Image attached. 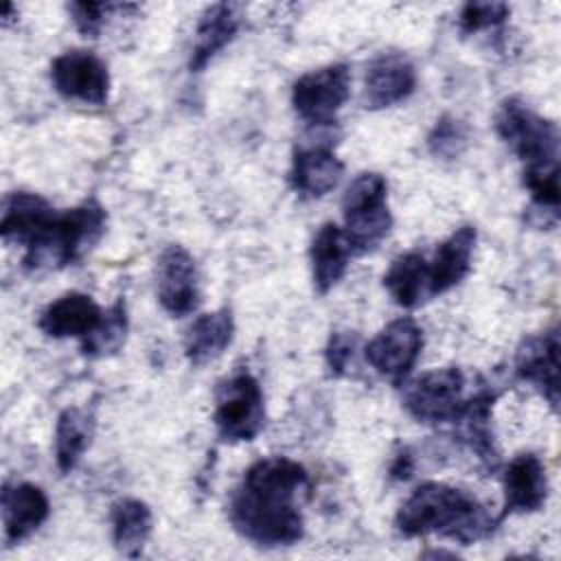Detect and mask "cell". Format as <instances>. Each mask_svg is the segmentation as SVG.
Masks as SVG:
<instances>
[{
    "instance_id": "obj_1",
    "label": "cell",
    "mask_w": 561,
    "mask_h": 561,
    "mask_svg": "<svg viewBox=\"0 0 561 561\" xmlns=\"http://www.w3.org/2000/svg\"><path fill=\"white\" fill-rule=\"evenodd\" d=\"M309 491V473L285 456L261 458L248 467L230 500L234 530L256 546L280 548L302 539L298 497Z\"/></svg>"
},
{
    "instance_id": "obj_2",
    "label": "cell",
    "mask_w": 561,
    "mask_h": 561,
    "mask_svg": "<svg viewBox=\"0 0 561 561\" xmlns=\"http://www.w3.org/2000/svg\"><path fill=\"white\" fill-rule=\"evenodd\" d=\"M394 526L403 537L440 535L469 546L489 537L495 528V519L465 489L425 482L401 504Z\"/></svg>"
},
{
    "instance_id": "obj_3",
    "label": "cell",
    "mask_w": 561,
    "mask_h": 561,
    "mask_svg": "<svg viewBox=\"0 0 561 561\" xmlns=\"http://www.w3.org/2000/svg\"><path fill=\"white\" fill-rule=\"evenodd\" d=\"M105 221V208L96 199H88L75 208L57 213L26 245L22 259L24 267L42 272L77 263L103 237Z\"/></svg>"
},
{
    "instance_id": "obj_4",
    "label": "cell",
    "mask_w": 561,
    "mask_h": 561,
    "mask_svg": "<svg viewBox=\"0 0 561 561\" xmlns=\"http://www.w3.org/2000/svg\"><path fill=\"white\" fill-rule=\"evenodd\" d=\"M495 129L508 149L522 160L524 173L559 169V129L552 121L511 96L495 114Z\"/></svg>"
},
{
    "instance_id": "obj_5",
    "label": "cell",
    "mask_w": 561,
    "mask_h": 561,
    "mask_svg": "<svg viewBox=\"0 0 561 561\" xmlns=\"http://www.w3.org/2000/svg\"><path fill=\"white\" fill-rule=\"evenodd\" d=\"M386 199L388 182L381 173H362L348 184L342 197V232L351 254H366L388 237L392 215Z\"/></svg>"
},
{
    "instance_id": "obj_6",
    "label": "cell",
    "mask_w": 561,
    "mask_h": 561,
    "mask_svg": "<svg viewBox=\"0 0 561 561\" xmlns=\"http://www.w3.org/2000/svg\"><path fill=\"white\" fill-rule=\"evenodd\" d=\"M213 421L226 443H248L259 436L265 425V405L261 386L250 373H237L219 383Z\"/></svg>"
},
{
    "instance_id": "obj_7",
    "label": "cell",
    "mask_w": 561,
    "mask_h": 561,
    "mask_svg": "<svg viewBox=\"0 0 561 561\" xmlns=\"http://www.w3.org/2000/svg\"><path fill=\"white\" fill-rule=\"evenodd\" d=\"M465 386L467 379L458 366L423 373L405 383L403 408L419 423H454L467 401Z\"/></svg>"
},
{
    "instance_id": "obj_8",
    "label": "cell",
    "mask_w": 561,
    "mask_h": 561,
    "mask_svg": "<svg viewBox=\"0 0 561 561\" xmlns=\"http://www.w3.org/2000/svg\"><path fill=\"white\" fill-rule=\"evenodd\" d=\"M351 92V70L346 64H331L302 75L291 88L296 114L313 125H331Z\"/></svg>"
},
{
    "instance_id": "obj_9",
    "label": "cell",
    "mask_w": 561,
    "mask_h": 561,
    "mask_svg": "<svg viewBox=\"0 0 561 561\" xmlns=\"http://www.w3.org/2000/svg\"><path fill=\"white\" fill-rule=\"evenodd\" d=\"M423 351V329L412 318L386 324L364 348L366 362L383 377L401 383Z\"/></svg>"
},
{
    "instance_id": "obj_10",
    "label": "cell",
    "mask_w": 561,
    "mask_h": 561,
    "mask_svg": "<svg viewBox=\"0 0 561 561\" xmlns=\"http://www.w3.org/2000/svg\"><path fill=\"white\" fill-rule=\"evenodd\" d=\"M50 81L61 96L90 105H103L110 94L107 66L90 50H66L55 57Z\"/></svg>"
},
{
    "instance_id": "obj_11",
    "label": "cell",
    "mask_w": 561,
    "mask_h": 561,
    "mask_svg": "<svg viewBox=\"0 0 561 561\" xmlns=\"http://www.w3.org/2000/svg\"><path fill=\"white\" fill-rule=\"evenodd\" d=\"M156 291L162 309L175 318H184L199 307V272L186 248L173 243L162 250Z\"/></svg>"
},
{
    "instance_id": "obj_12",
    "label": "cell",
    "mask_w": 561,
    "mask_h": 561,
    "mask_svg": "<svg viewBox=\"0 0 561 561\" xmlns=\"http://www.w3.org/2000/svg\"><path fill=\"white\" fill-rule=\"evenodd\" d=\"M416 88L414 64L403 53H381L375 57L364 77V105L383 110L405 101Z\"/></svg>"
},
{
    "instance_id": "obj_13",
    "label": "cell",
    "mask_w": 561,
    "mask_h": 561,
    "mask_svg": "<svg viewBox=\"0 0 561 561\" xmlns=\"http://www.w3.org/2000/svg\"><path fill=\"white\" fill-rule=\"evenodd\" d=\"M515 373L522 381L535 386L543 399L559 403V333L552 327L546 333L526 337L515 355Z\"/></svg>"
},
{
    "instance_id": "obj_14",
    "label": "cell",
    "mask_w": 561,
    "mask_h": 561,
    "mask_svg": "<svg viewBox=\"0 0 561 561\" xmlns=\"http://www.w3.org/2000/svg\"><path fill=\"white\" fill-rule=\"evenodd\" d=\"M548 476L546 467L535 454L515 456L504 471V511L511 513H535L546 504Z\"/></svg>"
},
{
    "instance_id": "obj_15",
    "label": "cell",
    "mask_w": 561,
    "mask_h": 561,
    "mask_svg": "<svg viewBox=\"0 0 561 561\" xmlns=\"http://www.w3.org/2000/svg\"><path fill=\"white\" fill-rule=\"evenodd\" d=\"M50 515V502L42 486L31 482L7 484L2 491V524L7 543H20Z\"/></svg>"
},
{
    "instance_id": "obj_16",
    "label": "cell",
    "mask_w": 561,
    "mask_h": 561,
    "mask_svg": "<svg viewBox=\"0 0 561 561\" xmlns=\"http://www.w3.org/2000/svg\"><path fill=\"white\" fill-rule=\"evenodd\" d=\"M344 173L342 160L324 145H309L294 151L289 180L298 195L316 199L331 193Z\"/></svg>"
},
{
    "instance_id": "obj_17",
    "label": "cell",
    "mask_w": 561,
    "mask_h": 561,
    "mask_svg": "<svg viewBox=\"0 0 561 561\" xmlns=\"http://www.w3.org/2000/svg\"><path fill=\"white\" fill-rule=\"evenodd\" d=\"M103 318L101 307L81 291H68L53 300L39 316V329L48 337H85L90 335Z\"/></svg>"
},
{
    "instance_id": "obj_18",
    "label": "cell",
    "mask_w": 561,
    "mask_h": 561,
    "mask_svg": "<svg viewBox=\"0 0 561 561\" xmlns=\"http://www.w3.org/2000/svg\"><path fill=\"white\" fill-rule=\"evenodd\" d=\"M476 239L473 226H460L436 248L434 259L427 263L430 298L449 291L469 274Z\"/></svg>"
},
{
    "instance_id": "obj_19",
    "label": "cell",
    "mask_w": 561,
    "mask_h": 561,
    "mask_svg": "<svg viewBox=\"0 0 561 561\" xmlns=\"http://www.w3.org/2000/svg\"><path fill=\"white\" fill-rule=\"evenodd\" d=\"M57 215V210L37 193L15 191L4 199L0 234L7 243L28 245Z\"/></svg>"
},
{
    "instance_id": "obj_20",
    "label": "cell",
    "mask_w": 561,
    "mask_h": 561,
    "mask_svg": "<svg viewBox=\"0 0 561 561\" xmlns=\"http://www.w3.org/2000/svg\"><path fill=\"white\" fill-rule=\"evenodd\" d=\"M351 248L344 239V232L337 224L327 221L318 228L313 234L311 248H309V261H311V276L313 287L318 294H329L344 276L351 259Z\"/></svg>"
},
{
    "instance_id": "obj_21",
    "label": "cell",
    "mask_w": 561,
    "mask_h": 561,
    "mask_svg": "<svg viewBox=\"0 0 561 561\" xmlns=\"http://www.w3.org/2000/svg\"><path fill=\"white\" fill-rule=\"evenodd\" d=\"M239 7L237 4H228V2H219L208 7L202 13V20L197 24L195 31V44H193V53L188 59V68L193 72H199L208 66V61L226 46L232 42V37L239 31Z\"/></svg>"
},
{
    "instance_id": "obj_22",
    "label": "cell",
    "mask_w": 561,
    "mask_h": 561,
    "mask_svg": "<svg viewBox=\"0 0 561 561\" xmlns=\"http://www.w3.org/2000/svg\"><path fill=\"white\" fill-rule=\"evenodd\" d=\"M234 337V320L230 309L202 313L186 331L184 353L193 366H204L217 359Z\"/></svg>"
},
{
    "instance_id": "obj_23",
    "label": "cell",
    "mask_w": 561,
    "mask_h": 561,
    "mask_svg": "<svg viewBox=\"0 0 561 561\" xmlns=\"http://www.w3.org/2000/svg\"><path fill=\"white\" fill-rule=\"evenodd\" d=\"M383 287L399 307L412 309L430 298L427 261L419 252L399 254L383 274Z\"/></svg>"
},
{
    "instance_id": "obj_24",
    "label": "cell",
    "mask_w": 561,
    "mask_h": 561,
    "mask_svg": "<svg viewBox=\"0 0 561 561\" xmlns=\"http://www.w3.org/2000/svg\"><path fill=\"white\" fill-rule=\"evenodd\" d=\"M94 436V416L81 408H66L55 425V462L61 473H70Z\"/></svg>"
},
{
    "instance_id": "obj_25",
    "label": "cell",
    "mask_w": 561,
    "mask_h": 561,
    "mask_svg": "<svg viewBox=\"0 0 561 561\" xmlns=\"http://www.w3.org/2000/svg\"><path fill=\"white\" fill-rule=\"evenodd\" d=\"M110 519L112 539L118 552L125 557H140L153 528L151 508L136 497H125L112 506Z\"/></svg>"
},
{
    "instance_id": "obj_26",
    "label": "cell",
    "mask_w": 561,
    "mask_h": 561,
    "mask_svg": "<svg viewBox=\"0 0 561 561\" xmlns=\"http://www.w3.org/2000/svg\"><path fill=\"white\" fill-rule=\"evenodd\" d=\"M125 335H127V311H125V302L118 300L103 313L99 327L81 340V348L88 357H105L116 353L123 346Z\"/></svg>"
},
{
    "instance_id": "obj_27",
    "label": "cell",
    "mask_w": 561,
    "mask_h": 561,
    "mask_svg": "<svg viewBox=\"0 0 561 561\" xmlns=\"http://www.w3.org/2000/svg\"><path fill=\"white\" fill-rule=\"evenodd\" d=\"M511 9L504 2H469L460 11V31L462 33H478L502 24L508 18Z\"/></svg>"
},
{
    "instance_id": "obj_28",
    "label": "cell",
    "mask_w": 561,
    "mask_h": 561,
    "mask_svg": "<svg viewBox=\"0 0 561 561\" xmlns=\"http://www.w3.org/2000/svg\"><path fill=\"white\" fill-rule=\"evenodd\" d=\"M427 145H430V151L438 158H456L467 145V131L460 121L451 116H443L432 129Z\"/></svg>"
},
{
    "instance_id": "obj_29",
    "label": "cell",
    "mask_w": 561,
    "mask_h": 561,
    "mask_svg": "<svg viewBox=\"0 0 561 561\" xmlns=\"http://www.w3.org/2000/svg\"><path fill=\"white\" fill-rule=\"evenodd\" d=\"M355 348H357V333L353 331H335L329 337L324 355H327V366L335 377L346 375L348 364L353 362Z\"/></svg>"
},
{
    "instance_id": "obj_30",
    "label": "cell",
    "mask_w": 561,
    "mask_h": 561,
    "mask_svg": "<svg viewBox=\"0 0 561 561\" xmlns=\"http://www.w3.org/2000/svg\"><path fill=\"white\" fill-rule=\"evenodd\" d=\"M110 9H114V4H103V2H70L68 4L75 26L85 37H96L101 33Z\"/></svg>"
},
{
    "instance_id": "obj_31",
    "label": "cell",
    "mask_w": 561,
    "mask_h": 561,
    "mask_svg": "<svg viewBox=\"0 0 561 561\" xmlns=\"http://www.w3.org/2000/svg\"><path fill=\"white\" fill-rule=\"evenodd\" d=\"M410 471H412V458H410L408 454L399 456V458H397V465L392 467V476H394V478H408Z\"/></svg>"
}]
</instances>
